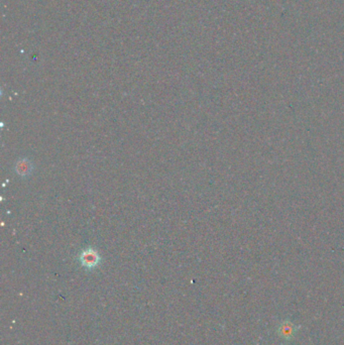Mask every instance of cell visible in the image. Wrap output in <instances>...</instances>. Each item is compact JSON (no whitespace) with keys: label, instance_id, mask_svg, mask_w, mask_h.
Segmentation results:
<instances>
[{"label":"cell","instance_id":"1","mask_svg":"<svg viewBox=\"0 0 344 345\" xmlns=\"http://www.w3.org/2000/svg\"><path fill=\"white\" fill-rule=\"evenodd\" d=\"M100 256L93 249H86L80 256L81 266L87 270H93L100 264Z\"/></svg>","mask_w":344,"mask_h":345},{"label":"cell","instance_id":"2","mask_svg":"<svg viewBox=\"0 0 344 345\" xmlns=\"http://www.w3.org/2000/svg\"><path fill=\"white\" fill-rule=\"evenodd\" d=\"M31 164L27 160H21L16 164V172L18 175L26 176L30 174Z\"/></svg>","mask_w":344,"mask_h":345}]
</instances>
